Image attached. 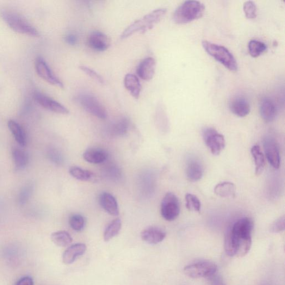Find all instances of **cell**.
Wrapping results in <instances>:
<instances>
[{"label":"cell","instance_id":"21","mask_svg":"<svg viewBox=\"0 0 285 285\" xmlns=\"http://www.w3.org/2000/svg\"><path fill=\"white\" fill-rule=\"evenodd\" d=\"M108 157V153L100 148H90L83 154L84 160L91 164L102 163L107 160Z\"/></svg>","mask_w":285,"mask_h":285},{"label":"cell","instance_id":"8","mask_svg":"<svg viewBox=\"0 0 285 285\" xmlns=\"http://www.w3.org/2000/svg\"><path fill=\"white\" fill-rule=\"evenodd\" d=\"M183 270L185 275L192 278L209 277L216 274L218 266L213 262L203 261L187 265Z\"/></svg>","mask_w":285,"mask_h":285},{"label":"cell","instance_id":"40","mask_svg":"<svg viewBox=\"0 0 285 285\" xmlns=\"http://www.w3.org/2000/svg\"><path fill=\"white\" fill-rule=\"evenodd\" d=\"M65 41L67 44L76 45L78 43V38L76 35L69 34L65 36Z\"/></svg>","mask_w":285,"mask_h":285},{"label":"cell","instance_id":"28","mask_svg":"<svg viewBox=\"0 0 285 285\" xmlns=\"http://www.w3.org/2000/svg\"><path fill=\"white\" fill-rule=\"evenodd\" d=\"M130 126V122L126 117L114 122L110 127V131L112 134L116 136H122L126 134Z\"/></svg>","mask_w":285,"mask_h":285},{"label":"cell","instance_id":"3","mask_svg":"<svg viewBox=\"0 0 285 285\" xmlns=\"http://www.w3.org/2000/svg\"><path fill=\"white\" fill-rule=\"evenodd\" d=\"M0 15L8 26L15 32L31 36H39L38 31L16 12L4 9L0 12Z\"/></svg>","mask_w":285,"mask_h":285},{"label":"cell","instance_id":"1","mask_svg":"<svg viewBox=\"0 0 285 285\" xmlns=\"http://www.w3.org/2000/svg\"><path fill=\"white\" fill-rule=\"evenodd\" d=\"M253 222L249 218H242L227 232L225 249L227 255L231 257L245 256L250 250Z\"/></svg>","mask_w":285,"mask_h":285},{"label":"cell","instance_id":"2","mask_svg":"<svg viewBox=\"0 0 285 285\" xmlns=\"http://www.w3.org/2000/svg\"><path fill=\"white\" fill-rule=\"evenodd\" d=\"M167 9L160 8L151 12L150 13L136 20L128 27L121 36L122 39H125L135 33H145L158 23L167 13Z\"/></svg>","mask_w":285,"mask_h":285},{"label":"cell","instance_id":"11","mask_svg":"<svg viewBox=\"0 0 285 285\" xmlns=\"http://www.w3.org/2000/svg\"><path fill=\"white\" fill-rule=\"evenodd\" d=\"M35 69L39 76L48 83L60 88L64 87L63 83L55 75L45 60L42 58H37L35 61Z\"/></svg>","mask_w":285,"mask_h":285},{"label":"cell","instance_id":"36","mask_svg":"<svg viewBox=\"0 0 285 285\" xmlns=\"http://www.w3.org/2000/svg\"><path fill=\"white\" fill-rule=\"evenodd\" d=\"M80 69H81L86 74V75L88 76L91 79L96 80V81L101 84H103L104 83L103 78L95 70H92V69H90V67L85 66H80Z\"/></svg>","mask_w":285,"mask_h":285},{"label":"cell","instance_id":"37","mask_svg":"<svg viewBox=\"0 0 285 285\" xmlns=\"http://www.w3.org/2000/svg\"><path fill=\"white\" fill-rule=\"evenodd\" d=\"M285 228L284 216L281 217L276 220L270 227V231L272 233H279L284 231Z\"/></svg>","mask_w":285,"mask_h":285},{"label":"cell","instance_id":"4","mask_svg":"<svg viewBox=\"0 0 285 285\" xmlns=\"http://www.w3.org/2000/svg\"><path fill=\"white\" fill-rule=\"evenodd\" d=\"M205 6L198 1H186L179 6L173 14L174 21L178 24L187 23L200 18Z\"/></svg>","mask_w":285,"mask_h":285},{"label":"cell","instance_id":"9","mask_svg":"<svg viewBox=\"0 0 285 285\" xmlns=\"http://www.w3.org/2000/svg\"><path fill=\"white\" fill-rule=\"evenodd\" d=\"M161 215L166 221H173L180 213V203L178 197L171 192L167 193L161 203Z\"/></svg>","mask_w":285,"mask_h":285},{"label":"cell","instance_id":"30","mask_svg":"<svg viewBox=\"0 0 285 285\" xmlns=\"http://www.w3.org/2000/svg\"><path fill=\"white\" fill-rule=\"evenodd\" d=\"M122 228V221L120 219H116L110 222L104 233V240L108 242L115 238L119 234Z\"/></svg>","mask_w":285,"mask_h":285},{"label":"cell","instance_id":"35","mask_svg":"<svg viewBox=\"0 0 285 285\" xmlns=\"http://www.w3.org/2000/svg\"><path fill=\"white\" fill-rule=\"evenodd\" d=\"M244 11L248 19H253L257 15V7L255 3L248 1L244 3Z\"/></svg>","mask_w":285,"mask_h":285},{"label":"cell","instance_id":"13","mask_svg":"<svg viewBox=\"0 0 285 285\" xmlns=\"http://www.w3.org/2000/svg\"><path fill=\"white\" fill-rule=\"evenodd\" d=\"M166 237V233L163 229L156 226L149 227L141 233V238L146 243L156 245L162 242Z\"/></svg>","mask_w":285,"mask_h":285},{"label":"cell","instance_id":"23","mask_svg":"<svg viewBox=\"0 0 285 285\" xmlns=\"http://www.w3.org/2000/svg\"><path fill=\"white\" fill-rule=\"evenodd\" d=\"M8 126L17 144L21 147H26L27 144V135L23 128L19 124L12 120L8 122Z\"/></svg>","mask_w":285,"mask_h":285},{"label":"cell","instance_id":"39","mask_svg":"<svg viewBox=\"0 0 285 285\" xmlns=\"http://www.w3.org/2000/svg\"><path fill=\"white\" fill-rule=\"evenodd\" d=\"M209 285H226L222 278L216 274L209 277Z\"/></svg>","mask_w":285,"mask_h":285},{"label":"cell","instance_id":"6","mask_svg":"<svg viewBox=\"0 0 285 285\" xmlns=\"http://www.w3.org/2000/svg\"><path fill=\"white\" fill-rule=\"evenodd\" d=\"M76 101L89 113L99 119L107 118L108 113L106 109L94 95L88 92H82L77 96Z\"/></svg>","mask_w":285,"mask_h":285},{"label":"cell","instance_id":"15","mask_svg":"<svg viewBox=\"0 0 285 285\" xmlns=\"http://www.w3.org/2000/svg\"><path fill=\"white\" fill-rule=\"evenodd\" d=\"M185 173L189 181H198L203 176V166L199 160L195 158L191 159L187 164Z\"/></svg>","mask_w":285,"mask_h":285},{"label":"cell","instance_id":"16","mask_svg":"<svg viewBox=\"0 0 285 285\" xmlns=\"http://www.w3.org/2000/svg\"><path fill=\"white\" fill-rule=\"evenodd\" d=\"M156 68V62L153 58L148 57L142 60L138 66L137 73L142 80H151L155 74Z\"/></svg>","mask_w":285,"mask_h":285},{"label":"cell","instance_id":"17","mask_svg":"<svg viewBox=\"0 0 285 285\" xmlns=\"http://www.w3.org/2000/svg\"><path fill=\"white\" fill-rule=\"evenodd\" d=\"M232 113L239 117H245L250 112V105L247 99L241 96L235 97L230 103Z\"/></svg>","mask_w":285,"mask_h":285},{"label":"cell","instance_id":"31","mask_svg":"<svg viewBox=\"0 0 285 285\" xmlns=\"http://www.w3.org/2000/svg\"><path fill=\"white\" fill-rule=\"evenodd\" d=\"M248 48L251 57L257 58L266 51L267 46L262 41L252 40L249 42Z\"/></svg>","mask_w":285,"mask_h":285},{"label":"cell","instance_id":"22","mask_svg":"<svg viewBox=\"0 0 285 285\" xmlns=\"http://www.w3.org/2000/svg\"><path fill=\"white\" fill-rule=\"evenodd\" d=\"M124 84L126 88L135 99L139 97L141 86L139 79L132 74H128L124 80Z\"/></svg>","mask_w":285,"mask_h":285},{"label":"cell","instance_id":"27","mask_svg":"<svg viewBox=\"0 0 285 285\" xmlns=\"http://www.w3.org/2000/svg\"><path fill=\"white\" fill-rule=\"evenodd\" d=\"M70 175L82 181H92L95 180L96 176L93 173L80 168L78 167H72L69 170Z\"/></svg>","mask_w":285,"mask_h":285},{"label":"cell","instance_id":"10","mask_svg":"<svg viewBox=\"0 0 285 285\" xmlns=\"http://www.w3.org/2000/svg\"><path fill=\"white\" fill-rule=\"evenodd\" d=\"M264 148L266 158L269 163L274 169H279L280 165V148L275 138L267 136L263 140Z\"/></svg>","mask_w":285,"mask_h":285},{"label":"cell","instance_id":"19","mask_svg":"<svg viewBox=\"0 0 285 285\" xmlns=\"http://www.w3.org/2000/svg\"><path fill=\"white\" fill-rule=\"evenodd\" d=\"M86 250V246L84 244H76L68 247L63 255V263L66 265H70L78 257L84 255Z\"/></svg>","mask_w":285,"mask_h":285},{"label":"cell","instance_id":"18","mask_svg":"<svg viewBox=\"0 0 285 285\" xmlns=\"http://www.w3.org/2000/svg\"><path fill=\"white\" fill-rule=\"evenodd\" d=\"M99 203L101 207L108 213L111 216H117L120 214L118 204L115 198L107 192H103L99 197Z\"/></svg>","mask_w":285,"mask_h":285},{"label":"cell","instance_id":"5","mask_svg":"<svg viewBox=\"0 0 285 285\" xmlns=\"http://www.w3.org/2000/svg\"><path fill=\"white\" fill-rule=\"evenodd\" d=\"M202 44L204 51L227 69L232 72L238 70L237 61L226 48L206 40L203 41Z\"/></svg>","mask_w":285,"mask_h":285},{"label":"cell","instance_id":"29","mask_svg":"<svg viewBox=\"0 0 285 285\" xmlns=\"http://www.w3.org/2000/svg\"><path fill=\"white\" fill-rule=\"evenodd\" d=\"M51 239L54 244L61 247L68 246L73 242L70 234L65 231H60L52 233Z\"/></svg>","mask_w":285,"mask_h":285},{"label":"cell","instance_id":"12","mask_svg":"<svg viewBox=\"0 0 285 285\" xmlns=\"http://www.w3.org/2000/svg\"><path fill=\"white\" fill-rule=\"evenodd\" d=\"M34 98L35 101L41 106L52 112L66 115L69 113V111L63 105H62L54 99L48 96L41 93L39 92H36Z\"/></svg>","mask_w":285,"mask_h":285},{"label":"cell","instance_id":"42","mask_svg":"<svg viewBox=\"0 0 285 285\" xmlns=\"http://www.w3.org/2000/svg\"><path fill=\"white\" fill-rule=\"evenodd\" d=\"M260 285H272V284L271 283L268 282L263 283H262V284H260Z\"/></svg>","mask_w":285,"mask_h":285},{"label":"cell","instance_id":"14","mask_svg":"<svg viewBox=\"0 0 285 285\" xmlns=\"http://www.w3.org/2000/svg\"><path fill=\"white\" fill-rule=\"evenodd\" d=\"M89 46L97 52L106 51L110 45L109 37L100 32H92L88 39Z\"/></svg>","mask_w":285,"mask_h":285},{"label":"cell","instance_id":"25","mask_svg":"<svg viewBox=\"0 0 285 285\" xmlns=\"http://www.w3.org/2000/svg\"><path fill=\"white\" fill-rule=\"evenodd\" d=\"M252 156L255 161V173L259 176L263 173L265 165L264 155L258 145L253 146L251 150Z\"/></svg>","mask_w":285,"mask_h":285},{"label":"cell","instance_id":"24","mask_svg":"<svg viewBox=\"0 0 285 285\" xmlns=\"http://www.w3.org/2000/svg\"><path fill=\"white\" fill-rule=\"evenodd\" d=\"M236 188L232 182H224L216 185L215 194L220 197H234L236 194Z\"/></svg>","mask_w":285,"mask_h":285},{"label":"cell","instance_id":"26","mask_svg":"<svg viewBox=\"0 0 285 285\" xmlns=\"http://www.w3.org/2000/svg\"><path fill=\"white\" fill-rule=\"evenodd\" d=\"M12 155L16 170L20 171L26 168L29 162L28 155L26 152L15 148L12 150Z\"/></svg>","mask_w":285,"mask_h":285},{"label":"cell","instance_id":"7","mask_svg":"<svg viewBox=\"0 0 285 285\" xmlns=\"http://www.w3.org/2000/svg\"><path fill=\"white\" fill-rule=\"evenodd\" d=\"M202 137L209 150L215 156H218L224 150L226 141L224 136L212 127L204 128Z\"/></svg>","mask_w":285,"mask_h":285},{"label":"cell","instance_id":"33","mask_svg":"<svg viewBox=\"0 0 285 285\" xmlns=\"http://www.w3.org/2000/svg\"><path fill=\"white\" fill-rule=\"evenodd\" d=\"M69 224L73 230L77 232L81 231L85 227V220L82 215H73L70 218Z\"/></svg>","mask_w":285,"mask_h":285},{"label":"cell","instance_id":"20","mask_svg":"<svg viewBox=\"0 0 285 285\" xmlns=\"http://www.w3.org/2000/svg\"><path fill=\"white\" fill-rule=\"evenodd\" d=\"M260 114L266 123H271L275 120L277 109L275 103L270 99L266 98L263 99L260 105Z\"/></svg>","mask_w":285,"mask_h":285},{"label":"cell","instance_id":"32","mask_svg":"<svg viewBox=\"0 0 285 285\" xmlns=\"http://www.w3.org/2000/svg\"><path fill=\"white\" fill-rule=\"evenodd\" d=\"M185 207L191 211L200 212L201 203L198 197L191 194H187L185 196Z\"/></svg>","mask_w":285,"mask_h":285},{"label":"cell","instance_id":"41","mask_svg":"<svg viewBox=\"0 0 285 285\" xmlns=\"http://www.w3.org/2000/svg\"><path fill=\"white\" fill-rule=\"evenodd\" d=\"M16 285H34V282L32 278L26 276L18 280Z\"/></svg>","mask_w":285,"mask_h":285},{"label":"cell","instance_id":"38","mask_svg":"<svg viewBox=\"0 0 285 285\" xmlns=\"http://www.w3.org/2000/svg\"><path fill=\"white\" fill-rule=\"evenodd\" d=\"M48 156L49 158L55 163L60 164L62 162V157L60 154L55 149H50L48 151Z\"/></svg>","mask_w":285,"mask_h":285},{"label":"cell","instance_id":"34","mask_svg":"<svg viewBox=\"0 0 285 285\" xmlns=\"http://www.w3.org/2000/svg\"><path fill=\"white\" fill-rule=\"evenodd\" d=\"M34 188V184L32 183H29L25 185L20 191L19 194H18V203L22 204V205L27 203L33 193Z\"/></svg>","mask_w":285,"mask_h":285}]
</instances>
